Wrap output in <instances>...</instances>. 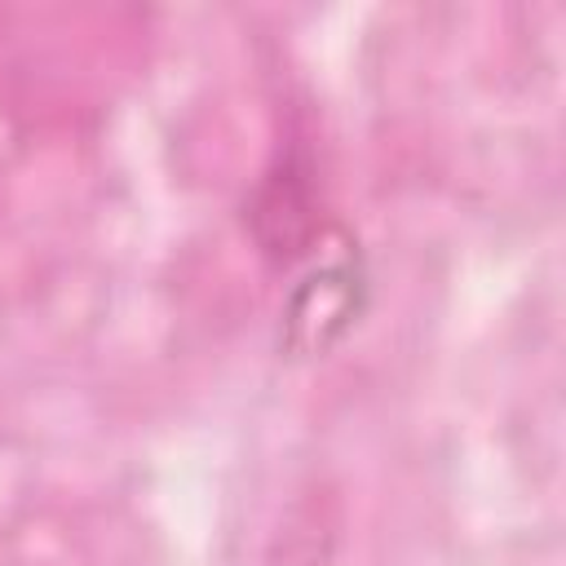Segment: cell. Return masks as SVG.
Returning a JSON list of instances; mask_svg holds the SVG:
<instances>
[{
	"instance_id": "obj_1",
	"label": "cell",
	"mask_w": 566,
	"mask_h": 566,
	"mask_svg": "<svg viewBox=\"0 0 566 566\" xmlns=\"http://www.w3.org/2000/svg\"><path fill=\"white\" fill-rule=\"evenodd\" d=\"M323 239V234H318ZM305 270L287 283L279 305V358L318 363L327 358L367 314L371 305V270L367 252L345 226H332V248H310Z\"/></svg>"
},
{
	"instance_id": "obj_2",
	"label": "cell",
	"mask_w": 566,
	"mask_h": 566,
	"mask_svg": "<svg viewBox=\"0 0 566 566\" xmlns=\"http://www.w3.org/2000/svg\"><path fill=\"white\" fill-rule=\"evenodd\" d=\"M252 234L261 243V252L270 261L292 265L296 256H305L318 243V221H314V199L305 190V177L296 172V164H283L279 172H270L252 199Z\"/></svg>"
}]
</instances>
